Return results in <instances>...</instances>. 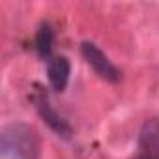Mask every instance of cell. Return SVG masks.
Wrapping results in <instances>:
<instances>
[{
  "instance_id": "obj_1",
  "label": "cell",
  "mask_w": 159,
  "mask_h": 159,
  "mask_svg": "<svg viewBox=\"0 0 159 159\" xmlns=\"http://www.w3.org/2000/svg\"><path fill=\"white\" fill-rule=\"evenodd\" d=\"M0 146L6 159H38L41 142L38 131L32 125L13 122L2 127Z\"/></svg>"
},
{
  "instance_id": "obj_3",
  "label": "cell",
  "mask_w": 159,
  "mask_h": 159,
  "mask_svg": "<svg viewBox=\"0 0 159 159\" xmlns=\"http://www.w3.org/2000/svg\"><path fill=\"white\" fill-rule=\"evenodd\" d=\"M34 103H36V109H38L39 116L43 118V122H45L58 137H62V139H66V140L71 139V127H69V124L56 112V109L51 105L49 98H47L43 92H38V94H36Z\"/></svg>"
},
{
  "instance_id": "obj_5",
  "label": "cell",
  "mask_w": 159,
  "mask_h": 159,
  "mask_svg": "<svg viewBox=\"0 0 159 159\" xmlns=\"http://www.w3.org/2000/svg\"><path fill=\"white\" fill-rule=\"evenodd\" d=\"M47 75H49V83L54 90L62 92L66 90L69 83V75H71V66L66 56H54L47 64Z\"/></svg>"
},
{
  "instance_id": "obj_6",
  "label": "cell",
  "mask_w": 159,
  "mask_h": 159,
  "mask_svg": "<svg viewBox=\"0 0 159 159\" xmlns=\"http://www.w3.org/2000/svg\"><path fill=\"white\" fill-rule=\"evenodd\" d=\"M52 38H54V34H52L51 26H49V25H41L39 30H38V34H36V47H38V52H39L43 58L51 54Z\"/></svg>"
},
{
  "instance_id": "obj_4",
  "label": "cell",
  "mask_w": 159,
  "mask_h": 159,
  "mask_svg": "<svg viewBox=\"0 0 159 159\" xmlns=\"http://www.w3.org/2000/svg\"><path fill=\"white\" fill-rule=\"evenodd\" d=\"M133 159H159V118L144 122L139 133V153Z\"/></svg>"
},
{
  "instance_id": "obj_2",
  "label": "cell",
  "mask_w": 159,
  "mask_h": 159,
  "mask_svg": "<svg viewBox=\"0 0 159 159\" xmlns=\"http://www.w3.org/2000/svg\"><path fill=\"white\" fill-rule=\"evenodd\" d=\"M81 52L84 56V60L88 62V66L109 83H118L120 81V71L116 69V66L109 60V56L92 41H84L81 45Z\"/></svg>"
}]
</instances>
